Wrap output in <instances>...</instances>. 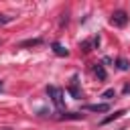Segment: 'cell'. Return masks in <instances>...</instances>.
<instances>
[{
  "mask_svg": "<svg viewBox=\"0 0 130 130\" xmlns=\"http://www.w3.org/2000/svg\"><path fill=\"white\" fill-rule=\"evenodd\" d=\"M47 93H49V98H51V102H53V106H55L57 110H61V108L65 106V93H63L61 87L49 85V87H47Z\"/></svg>",
  "mask_w": 130,
  "mask_h": 130,
  "instance_id": "1",
  "label": "cell"
},
{
  "mask_svg": "<svg viewBox=\"0 0 130 130\" xmlns=\"http://www.w3.org/2000/svg\"><path fill=\"white\" fill-rule=\"evenodd\" d=\"M128 20H130V16H128L124 10H114V12H112V16H110V24H114V26H118V28L126 26V24H128Z\"/></svg>",
  "mask_w": 130,
  "mask_h": 130,
  "instance_id": "2",
  "label": "cell"
},
{
  "mask_svg": "<svg viewBox=\"0 0 130 130\" xmlns=\"http://www.w3.org/2000/svg\"><path fill=\"white\" fill-rule=\"evenodd\" d=\"M83 110H87V112H108L110 106L108 104H85Z\"/></svg>",
  "mask_w": 130,
  "mask_h": 130,
  "instance_id": "3",
  "label": "cell"
},
{
  "mask_svg": "<svg viewBox=\"0 0 130 130\" xmlns=\"http://www.w3.org/2000/svg\"><path fill=\"white\" fill-rule=\"evenodd\" d=\"M77 83H79V79H77V75H73V77H71V85H69V91H71L73 98H81V91H79Z\"/></svg>",
  "mask_w": 130,
  "mask_h": 130,
  "instance_id": "4",
  "label": "cell"
},
{
  "mask_svg": "<svg viewBox=\"0 0 130 130\" xmlns=\"http://www.w3.org/2000/svg\"><path fill=\"white\" fill-rule=\"evenodd\" d=\"M51 47H53V53H55V55H59V57H67V53H69L61 43H53Z\"/></svg>",
  "mask_w": 130,
  "mask_h": 130,
  "instance_id": "5",
  "label": "cell"
},
{
  "mask_svg": "<svg viewBox=\"0 0 130 130\" xmlns=\"http://www.w3.org/2000/svg\"><path fill=\"white\" fill-rule=\"evenodd\" d=\"M93 73H95L98 79H102V81H106V77H108V75H106V69H104L102 63H95V65H93Z\"/></svg>",
  "mask_w": 130,
  "mask_h": 130,
  "instance_id": "6",
  "label": "cell"
},
{
  "mask_svg": "<svg viewBox=\"0 0 130 130\" xmlns=\"http://www.w3.org/2000/svg\"><path fill=\"white\" fill-rule=\"evenodd\" d=\"M116 67H118L120 71H128V69H130V61L124 59V57H118V59H116Z\"/></svg>",
  "mask_w": 130,
  "mask_h": 130,
  "instance_id": "7",
  "label": "cell"
},
{
  "mask_svg": "<svg viewBox=\"0 0 130 130\" xmlns=\"http://www.w3.org/2000/svg\"><path fill=\"white\" fill-rule=\"evenodd\" d=\"M59 120H79V118H83V114H77V112H67V114H61V116H57Z\"/></svg>",
  "mask_w": 130,
  "mask_h": 130,
  "instance_id": "8",
  "label": "cell"
},
{
  "mask_svg": "<svg viewBox=\"0 0 130 130\" xmlns=\"http://www.w3.org/2000/svg\"><path fill=\"white\" fill-rule=\"evenodd\" d=\"M124 114H126V110H118V112L110 114L108 118H104V120H102V124H108V122H112V120H118V118H122Z\"/></svg>",
  "mask_w": 130,
  "mask_h": 130,
  "instance_id": "9",
  "label": "cell"
},
{
  "mask_svg": "<svg viewBox=\"0 0 130 130\" xmlns=\"http://www.w3.org/2000/svg\"><path fill=\"white\" fill-rule=\"evenodd\" d=\"M43 39H28V41H22L20 47H35V45H41Z\"/></svg>",
  "mask_w": 130,
  "mask_h": 130,
  "instance_id": "10",
  "label": "cell"
},
{
  "mask_svg": "<svg viewBox=\"0 0 130 130\" xmlns=\"http://www.w3.org/2000/svg\"><path fill=\"white\" fill-rule=\"evenodd\" d=\"M14 20V16H10V14H0V24H8V22H12Z\"/></svg>",
  "mask_w": 130,
  "mask_h": 130,
  "instance_id": "11",
  "label": "cell"
},
{
  "mask_svg": "<svg viewBox=\"0 0 130 130\" xmlns=\"http://www.w3.org/2000/svg\"><path fill=\"white\" fill-rule=\"evenodd\" d=\"M102 98H104V100H112V98H116V91H114V89H106V91L102 93Z\"/></svg>",
  "mask_w": 130,
  "mask_h": 130,
  "instance_id": "12",
  "label": "cell"
},
{
  "mask_svg": "<svg viewBox=\"0 0 130 130\" xmlns=\"http://www.w3.org/2000/svg\"><path fill=\"white\" fill-rule=\"evenodd\" d=\"M2 89H4V83H2V81H0V91H2Z\"/></svg>",
  "mask_w": 130,
  "mask_h": 130,
  "instance_id": "13",
  "label": "cell"
},
{
  "mask_svg": "<svg viewBox=\"0 0 130 130\" xmlns=\"http://www.w3.org/2000/svg\"><path fill=\"white\" fill-rule=\"evenodd\" d=\"M2 130H12V128H2Z\"/></svg>",
  "mask_w": 130,
  "mask_h": 130,
  "instance_id": "14",
  "label": "cell"
},
{
  "mask_svg": "<svg viewBox=\"0 0 130 130\" xmlns=\"http://www.w3.org/2000/svg\"><path fill=\"white\" fill-rule=\"evenodd\" d=\"M0 45H2V39H0Z\"/></svg>",
  "mask_w": 130,
  "mask_h": 130,
  "instance_id": "15",
  "label": "cell"
}]
</instances>
